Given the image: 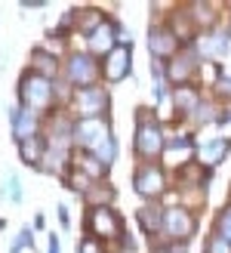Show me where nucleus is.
<instances>
[{"label":"nucleus","instance_id":"1","mask_svg":"<svg viewBox=\"0 0 231 253\" xmlns=\"http://www.w3.org/2000/svg\"><path fill=\"white\" fill-rule=\"evenodd\" d=\"M19 93H22V102H25L28 111H43V108H49V102H53V84L46 78H40L37 71L22 78Z\"/></svg>","mask_w":231,"mask_h":253},{"label":"nucleus","instance_id":"2","mask_svg":"<svg viewBox=\"0 0 231 253\" xmlns=\"http://www.w3.org/2000/svg\"><path fill=\"white\" fill-rule=\"evenodd\" d=\"M136 151L142 158H157L163 155V136L160 126L148 121V111H139V130H136Z\"/></svg>","mask_w":231,"mask_h":253},{"label":"nucleus","instance_id":"3","mask_svg":"<svg viewBox=\"0 0 231 253\" xmlns=\"http://www.w3.org/2000/svg\"><path fill=\"white\" fill-rule=\"evenodd\" d=\"M111 133H108V126L102 118H83L80 124L74 126V139H77V145H83V148H99L102 142H105Z\"/></svg>","mask_w":231,"mask_h":253},{"label":"nucleus","instance_id":"4","mask_svg":"<svg viewBox=\"0 0 231 253\" xmlns=\"http://www.w3.org/2000/svg\"><path fill=\"white\" fill-rule=\"evenodd\" d=\"M89 232H93L96 238H120L123 235V222L114 210L108 207H96L93 213H89Z\"/></svg>","mask_w":231,"mask_h":253},{"label":"nucleus","instance_id":"5","mask_svg":"<svg viewBox=\"0 0 231 253\" xmlns=\"http://www.w3.org/2000/svg\"><path fill=\"white\" fill-rule=\"evenodd\" d=\"M130 62H133V53H130V46L126 43H117L111 49V53L105 56V78L108 81H123L126 74H130Z\"/></svg>","mask_w":231,"mask_h":253},{"label":"nucleus","instance_id":"6","mask_svg":"<svg viewBox=\"0 0 231 253\" xmlns=\"http://www.w3.org/2000/svg\"><path fill=\"white\" fill-rule=\"evenodd\" d=\"M133 185L142 198H154V195L163 192V173L157 167H139L133 176Z\"/></svg>","mask_w":231,"mask_h":253},{"label":"nucleus","instance_id":"7","mask_svg":"<svg viewBox=\"0 0 231 253\" xmlns=\"http://www.w3.org/2000/svg\"><path fill=\"white\" fill-rule=\"evenodd\" d=\"M77 108H80L83 118H99L108 108V96L102 90H96V86H86V90L77 93Z\"/></svg>","mask_w":231,"mask_h":253},{"label":"nucleus","instance_id":"8","mask_svg":"<svg viewBox=\"0 0 231 253\" xmlns=\"http://www.w3.org/2000/svg\"><path fill=\"white\" fill-rule=\"evenodd\" d=\"M96 74H99V68H96V62H93V56H83V53H77V56H71V62H68V78L74 81V84H93L96 81Z\"/></svg>","mask_w":231,"mask_h":253},{"label":"nucleus","instance_id":"9","mask_svg":"<svg viewBox=\"0 0 231 253\" xmlns=\"http://www.w3.org/2000/svg\"><path fill=\"white\" fill-rule=\"evenodd\" d=\"M163 229L170 232L173 238H188L191 232H194V219H191V213L185 210H166L163 213Z\"/></svg>","mask_w":231,"mask_h":253},{"label":"nucleus","instance_id":"10","mask_svg":"<svg viewBox=\"0 0 231 253\" xmlns=\"http://www.w3.org/2000/svg\"><path fill=\"white\" fill-rule=\"evenodd\" d=\"M117 25H114V22H105V25H102V28H96L93 34H89V49H93V53H111V49H114V37H117Z\"/></svg>","mask_w":231,"mask_h":253},{"label":"nucleus","instance_id":"11","mask_svg":"<svg viewBox=\"0 0 231 253\" xmlns=\"http://www.w3.org/2000/svg\"><path fill=\"white\" fill-rule=\"evenodd\" d=\"M12 133H16L19 142H25V139L37 136V115L34 111H12Z\"/></svg>","mask_w":231,"mask_h":253},{"label":"nucleus","instance_id":"12","mask_svg":"<svg viewBox=\"0 0 231 253\" xmlns=\"http://www.w3.org/2000/svg\"><path fill=\"white\" fill-rule=\"evenodd\" d=\"M151 53L157 59H166L176 53V34L166 31V28H154L151 31Z\"/></svg>","mask_w":231,"mask_h":253},{"label":"nucleus","instance_id":"13","mask_svg":"<svg viewBox=\"0 0 231 253\" xmlns=\"http://www.w3.org/2000/svg\"><path fill=\"white\" fill-rule=\"evenodd\" d=\"M19 155H22V161L25 164H40L43 161V155H46V142L40 136H31V139H25V142H19Z\"/></svg>","mask_w":231,"mask_h":253},{"label":"nucleus","instance_id":"14","mask_svg":"<svg viewBox=\"0 0 231 253\" xmlns=\"http://www.w3.org/2000/svg\"><path fill=\"white\" fill-rule=\"evenodd\" d=\"M191 139H185V136H179V139H170V142H166V148H163V155H166V161L170 164H176L179 161V155H182V161L185 158H191Z\"/></svg>","mask_w":231,"mask_h":253},{"label":"nucleus","instance_id":"15","mask_svg":"<svg viewBox=\"0 0 231 253\" xmlns=\"http://www.w3.org/2000/svg\"><path fill=\"white\" fill-rule=\"evenodd\" d=\"M139 222H142V229L145 232H157L160 225H163V213H160V207H154V204H148V207H142L139 210Z\"/></svg>","mask_w":231,"mask_h":253},{"label":"nucleus","instance_id":"16","mask_svg":"<svg viewBox=\"0 0 231 253\" xmlns=\"http://www.w3.org/2000/svg\"><path fill=\"white\" fill-rule=\"evenodd\" d=\"M228 49V34H210L200 41V53L203 56H222Z\"/></svg>","mask_w":231,"mask_h":253},{"label":"nucleus","instance_id":"17","mask_svg":"<svg viewBox=\"0 0 231 253\" xmlns=\"http://www.w3.org/2000/svg\"><path fill=\"white\" fill-rule=\"evenodd\" d=\"M34 68H37V74H40V78L49 81V74H56V71H59V62L49 56L46 49H34Z\"/></svg>","mask_w":231,"mask_h":253},{"label":"nucleus","instance_id":"18","mask_svg":"<svg viewBox=\"0 0 231 253\" xmlns=\"http://www.w3.org/2000/svg\"><path fill=\"white\" fill-rule=\"evenodd\" d=\"M191 71H194V53H185V56H176V62L170 65V78L173 81H185Z\"/></svg>","mask_w":231,"mask_h":253},{"label":"nucleus","instance_id":"19","mask_svg":"<svg viewBox=\"0 0 231 253\" xmlns=\"http://www.w3.org/2000/svg\"><path fill=\"white\" fill-rule=\"evenodd\" d=\"M74 16H77V22H80L77 28L86 31V34H93L96 28H102V25H105V19H102L99 9H83V12H74Z\"/></svg>","mask_w":231,"mask_h":253},{"label":"nucleus","instance_id":"20","mask_svg":"<svg viewBox=\"0 0 231 253\" xmlns=\"http://www.w3.org/2000/svg\"><path fill=\"white\" fill-rule=\"evenodd\" d=\"M225 151H228V142H225V139H213V142L200 151V158H203V164H210V167H213V164H219V161L225 158Z\"/></svg>","mask_w":231,"mask_h":253},{"label":"nucleus","instance_id":"21","mask_svg":"<svg viewBox=\"0 0 231 253\" xmlns=\"http://www.w3.org/2000/svg\"><path fill=\"white\" fill-rule=\"evenodd\" d=\"M77 167L86 170L93 179H102V176H105V164H102L99 158H93V155H80V158H77Z\"/></svg>","mask_w":231,"mask_h":253},{"label":"nucleus","instance_id":"22","mask_svg":"<svg viewBox=\"0 0 231 253\" xmlns=\"http://www.w3.org/2000/svg\"><path fill=\"white\" fill-rule=\"evenodd\" d=\"M176 105H179V111H194L197 108V93L191 90V86L176 90Z\"/></svg>","mask_w":231,"mask_h":253},{"label":"nucleus","instance_id":"23","mask_svg":"<svg viewBox=\"0 0 231 253\" xmlns=\"http://www.w3.org/2000/svg\"><path fill=\"white\" fill-rule=\"evenodd\" d=\"M114 155H117V145H114V139L108 136L105 142H102V145L96 148V158H99L102 164H111V161H114Z\"/></svg>","mask_w":231,"mask_h":253},{"label":"nucleus","instance_id":"24","mask_svg":"<svg viewBox=\"0 0 231 253\" xmlns=\"http://www.w3.org/2000/svg\"><path fill=\"white\" fill-rule=\"evenodd\" d=\"M219 235L231 244V207H225V210H222V216H219Z\"/></svg>","mask_w":231,"mask_h":253},{"label":"nucleus","instance_id":"25","mask_svg":"<svg viewBox=\"0 0 231 253\" xmlns=\"http://www.w3.org/2000/svg\"><path fill=\"white\" fill-rule=\"evenodd\" d=\"M207 253H231V244L225 241L222 235H216V238H210V244H207Z\"/></svg>","mask_w":231,"mask_h":253},{"label":"nucleus","instance_id":"26","mask_svg":"<svg viewBox=\"0 0 231 253\" xmlns=\"http://www.w3.org/2000/svg\"><path fill=\"white\" fill-rule=\"evenodd\" d=\"M28 244H31V232L25 229V232L16 238V244H12V250H9V253H22V247H28Z\"/></svg>","mask_w":231,"mask_h":253},{"label":"nucleus","instance_id":"27","mask_svg":"<svg viewBox=\"0 0 231 253\" xmlns=\"http://www.w3.org/2000/svg\"><path fill=\"white\" fill-rule=\"evenodd\" d=\"M77 253H102V247H99V241H93V238H86V241H80Z\"/></svg>","mask_w":231,"mask_h":253},{"label":"nucleus","instance_id":"28","mask_svg":"<svg viewBox=\"0 0 231 253\" xmlns=\"http://www.w3.org/2000/svg\"><path fill=\"white\" fill-rule=\"evenodd\" d=\"M157 253H188V250H185V244H182V241H173V244H166V247H160Z\"/></svg>","mask_w":231,"mask_h":253},{"label":"nucleus","instance_id":"29","mask_svg":"<svg viewBox=\"0 0 231 253\" xmlns=\"http://www.w3.org/2000/svg\"><path fill=\"white\" fill-rule=\"evenodd\" d=\"M86 198H89V201H105V198L111 201V198H114V192H111V188H108V192H105V188H99V192H89Z\"/></svg>","mask_w":231,"mask_h":253},{"label":"nucleus","instance_id":"30","mask_svg":"<svg viewBox=\"0 0 231 253\" xmlns=\"http://www.w3.org/2000/svg\"><path fill=\"white\" fill-rule=\"evenodd\" d=\"M9 195H12V201H22V188H19V179H16V176L9 179Z\"/></svg>","mask_w":231,"mask_h":253},{"label":"nucleus","instance_id":"31","mask_svg":"<svg viewBox=\"0 0 231 253\" xmlns=\"http://www.w3.org/2000/svg\"><path fill=\"white\" fill-rule=\"evenodd\" d=\"M219 90L222 93H231V81H219Z\"/></svg>","mask_w":231,"mask_h":253},{"label":"nucleus","instance_id":"32","mask_svg":"<svg viewBox=\"0 0 231 253\" xmlns=\"http://www.w3.org/2000/svg\"><path fill=\"white\" fill-rule=\"evenodd\" d=\"M49 253H59V238H53V241H49Z\"/></svg>","mask_w":231,"mask_h":253}]
</instances>
